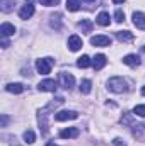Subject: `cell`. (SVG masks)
<instances>
[{"label": "cell", "instance_id": "cell-1", "mask_svg": "<svg viewBox=\"0 0 145 146\" xmlns=\"http://www.w3.org/2000/svg\"><path fill=\"white\" fill-rule=\"evenodd\" d=\"M108 90L113 92V94H123V92L128 90V83L121 76H113V78L108 80Z\"/></svg>", "mask_w": 145, "mask_h": 146}, {"label": "cell", "instance_id": "cell-2", "mask_svg": "<svg viewBox=\"0 0 145 146\" xmlns=\"http://www.w3.org/2000/svg\"><path fill=\"white\" fill-rule=\"evenodd\" d=\"M51 107H44V109L39 110V114H38V122H39V129H41V134H48V129H50V126H48V117H50V112Z\"/></svg>", "mask_w": 145, "mask_h": 146}, {"label": "cell", "instance_id": "cell-3", "mask_svg": "<svg viewBox=\"0 0 145 146\" xmlns=\"http://www.w3.org/2000/svg\"><path fill=\"white\" fill-rule=\"evenodd\" d=\"M51 66H53V60L51 58H41V60L36 61V70L41 75H48L51 72Z\"/></svg>", "mask_w": 145, "mask_h": 146}, {"label": "cell", "instance_id": "cell-4", "mask_svg": "<svg viewBox=\"0 0 145 146\" xmlns=\"http://www.w3.org/2000/svg\"><path fill=\"white\" fill-rule=\"evenodd\" d=\"M34 14V5H33V0H26V3L21 7V10H19V17L22 19V21H28L31 15Z\"/></svg>", "mask_w": 145, "mask_h": 146}, {"label": "cell", "instance_id": "cell-5", "mask_svg": "<svg viewBox=\"0 0 145 146\" xmlns=\"http://www.w3.org/2000/svg\"><path fill=\"white\" fill-rule=\"evenodd\" d=\"M56 88H58V83L51 78H46V80L39 82V85H38L39 92H56Z\"/></svg>", "mask_w": 145, "mask_h": 146}, {"label": "cell", "instance_id": "cell-6", "mask_svg": "<svg viewBox=\"0 0 145 146\" xmlns=\"http://www.w3.org/2000/svg\"><path fill=\"white\" fill-rule=\"evenodd\" d=\"M60 85H62L65 90H70L73 85H75V78H73L72 73H67V72L60 73Z\"/></svg>", "mask_w": 145, "mask_h": 146}, {"label": "cell", "instance_id": "cell-7", "mask_svg": "<svg viewBox=\"0 0 145 146\" xmlns=\"http://www.w3.org/2000/svg\"><path fill=\"white\" fill-rule=\"evenodd\" d=\"M77 117H79V114H77L75 110H60V112L55 114V121H58V122L73 121V119H77Z\"/></svg>", "mask_w": 145, "mask_h": 146}, {"label": "cell", "instance_id": "cell-8", "mask_svg": "<svg viewBox=\"0 0 145 146\" xmlns=\"http://www.w3.org/2000/svg\"><path fill=\"white\" fill-rule=\"evenodd\" d=\"M91 44L92 46H99V48H106V46H111V37L103 36V34L92 36L91 37Z\"/></svg>", "mask_w": 145, "mask_h": 146}, {"label": "cell", "instance_id": "cell-9", "mask_svg": "<svg viewBox=\"0 0 145 146\" xmlns=\"http://www.w3.org/2000/svg\"><path fill=\"white\" fill-rule=\"evenodd\" d=\"M132 19H133V24H135V27L144 31V29H145V14H144V12H133Z\"/></svg>", "mask_w": 145, "mask_h": 146}, {"label": "cell", "instance_id": "cell-10", "mask_svg": "<svg viewBox=\"0 0 145 146\" xmlns=\"http://www.w3.org/2000/svg\"><path fill=\"white\" fill-rule=\"evenodd\" d=\"M68 49L70 51H79L80 48H82V39L77 36V34H72V36L68 37Z\"/></svg>", "mask_w": 145, "mask_h": 146}, {"label": "cell", "instance_id": "cell-11", "mask_svg": "<svg viewBox=\"0 0 145 146\" xmlns=\"http://www.w3.org/2000/svg\"><path fill=\"white\" fill-rule=\"evenodd\" d=\"M0 34H2V37L14 36V34H15V27H14V24H10V22H3V24L0 26Z\"/></svg>", "mask_w": 145, "mask_h": 146}, {"label": "cell", "instance_id": "cell-12", "mask_svg": "<svg viewBox=\"0 0 145 146\" xmlns=\"http://www.w3.org/2000/svg\"><path fill=\"white\" fill-rule=\"evenodd\" d=\"M79 129L77 127H67V129H63V131H60V138H63V139H73V138H77L79 136Z\"/></svg>", "mask_w": 145, "mask_h": 146}, {"label": "cell", "instance_id": "cell-13", "mask_svg": "<svg viewBox=\"0 0 145 146\" xmlns=\"http://www.w3.org/2000/svg\"><path fill=\"white\" fill-rule=\"evenodd\" d=\"M106 61H108V60H106L104 54H96L94 60H92V66H94V70H101V68H104Z\"/></svg>", "mask_w": 145, "mask_h": 146}, {"label": "cell", "instance_id": "cell-14", "mask_svg": "<svg viewBox=\"0 0 145 146\" xmlns=\"http://www.w3.org/2000/svg\"><path fill=\"white\" fill-rule=\"evenodd\" d=\"M123 63L125 65H128V66H138L140 65V58L137 56V54H126L125 58H123Z\"/></svg>", "mask_w": 145, "mask_h": 146}, {"label": "cell", "instance_id": "cell-15", "mask_svg": "<svg viewBox=\"0 0 145 146\" xmlns=\"http://www.w3.org/2000/svg\"><path fill=\"white\" fill-rule=\"evenodd\" d=\"M5 90L10 92V94H22L24 92V85L22 83H7Z\"/></svg>", "mask_w": 145, "mask_h": 146}, {"label": "cell", "instance_id": "cell-16", "mask_svg": "<svg viewBox=\"0 0 145 146\" xmlns=\"http://www.w3.org/2000/svg\"><path fill=\"white\" fill-rule=\"evenodd\" d=\"M116 39L121 41V42H130V41H133V34L130 31H118L116 33Z\"/></svg>", "mask_w": 145, "mask_h": 146}, {"label": "cell", "instance_id": "cell-17", "mask_svg": "<svg viewBox=\"0 0 145 146\" xmlns=\"http://www.w3.org/2000/svg\"><path fill=\"white\" fill-rule=\"evenodd\" d=\"M14 5H15V2L14 0H0V10L2 12H12L14 10Z\"/></svg>", "mask_w": 145, "mask_h": 146}, {"label": "cell", "instance_id": "cell-18", "mask_svg": "<svg viewBox=\"0 0 145 146\" xmlns=\"http://www.w3.org/2000/svg\"><path fill=\"white\" fill-rule=\"evenodd\" d=\"M96 22L99 24V26H109L111 24V17H109V14L108 12H101L99 15H97V19H96Z\"/></svg>", "mask_w": 145, "mask_h": 146}, {"label": "cell", "instance_id": "cell-19", "mask_svg": "<svg viewBox=\"0 0 145 146\" xmlns=\"http://www.w3.org/2000/svg\"><path fill=\"white\" fill-rule=\"evenodd\" d=\"M92 65V60L87 56V54H84V56H80L79 60H77V66L79 68H89Z\"/></svg>", "mask_w": 145, "mask_h": 146}, {"label": "cell", "instance_id": "cell-20", "mask_svg": "<svg viewBox=\"0 0 145 146\" xmlns=\"http://www.w3.org/2000/svg\"><path fill=\"white\" fill-rule=\"evenodd\" d=\"M79 27L82 29V33H91V31H92V22H91L89 19H82V21L79 22Z\"/></svg>", "mask_w": 145, "mask_h": 146}, {"label": "cell", "instance_id": "cell-21", "mask_svg": "<svg viewBox=\"0 0 145 146\" xmlns=\"http://www.w3.org/2000/svg\"><path fill=\"white\" fill-rule=\"evenodd\" d=\"M22 138H24V141L28 143V145H33L34 141H36V134L31 131V129H28V131H24V134H22Z\"/></svg>", "mask_w": 145, "mask_h": 146}, {"label": "cell", "instance_id": "cell-22", "mask_svg": "<svg viewBox=\"0 0 145 146\" xmlns=\"http://www.w3.org/2000/svg\"><path fill=\"white\" fill-rule=\"evenodd\" d=\"M91 87H92L91 80H87V78H85V80H82V82H80V87H79V88H80V92H82V94H89V92H91Z\"/></svg>", "mask_w": 145, "mask_h": 146}, {"label": "cell", "instance_id": "cell-23", "mask_svg": "<svg viewBox=\"0 0 145 146\" xmlns=\"http://www.w3.org/2000/svg\"><path fill=\"white\" fill-rule=\"evenodd\" d=\"M67 9L70 12H77L80 9V0H67Z\"/></svg>", "mask_w": 145, "mask_h": 146}, {"label": "cell", "instance_id": "cell-24", "mask_svg": "<svg viewBox=\"0 0 145 146\" xmlns=\"http://www.w3.org/2000/svg\"><path fill=\"white\" fill-rule=\"evenodd\" d=\"M60 21H62V14H55V15H51V21H50L51 27L60 29Z\"/></svg>", "mask_w": 145, "mask_h": 146}, {"label": "cell", "instance_id": "cell-25", "mask_svg": "<svg viewBox=\"0 0 145 146\" xmlns=\"http://www.w3.org/2000/svg\"><path fill=\"white\" fill-rule=\"evenodd\" d=\"M133 114L138 115V117H145V106H135Z\"/></svg>", "mask_w": 145, "mask_h": 146}, {"label": "cell", "instance_id": "cell-26", "mask_svg": "<svg viewBox=\"0 0 145 146\" xmlns=\"http://www.w3.org/2000/svg\"><path fill=\"white\" fill-rule=\"evenodd\" d=\"M114 21L116 22H123L125 21V12L123 10H116L114 12Z\"/></svg>", "mask_w": 145, "mask_h": 146}, {"label": "cell", "instance_id": "cell-27", "mask_svg": "<svg viewBox=\"0 0 145 146\" xmlns=\"http://www.w3.org/2000/svg\"><path fill=\"white\" fill-rule=\"evenodd\" d=\"M132 122H133V119H132V114H130V112L123 114V117H121V124H132Z\"/></svg>", "mask_w": 145, "mask_h": 146}, {"label": "cell", "instance_id": "cell-28", "mask_svg": "<svg viewBox=\"0 0 145 146\" xmlns=\"http://www.w3.org/2000/svg\"><path fill=\"white\" fill-rule=\"evenodd\" d=\"M41 2V5H44V7H51V5H56L60 0H39Z\"/></svg>", "mask_w": 145, "mask_h": 146}, {"label": "cell", "instance_id": "cell-29", "mask_svg": "<svg viewBox=\"0 0 145 146\" xmlns=\"http://www.w3.org/2000/svg\"><path fill=\"white\" fill-rule=\"evenodd\" d=\"M7 124H9V115H7V114H2V122H0V126H2V127H7Z\"/></svg>", "mask_w": 145, "mask_h": 146}, {"label": "cell", "instance_id": "cell-30", "mask_svg": "<svg viewBox=\"0 0 145 146\" xmlns=\"http://www.w3.org/2000/svg\"><path fill=\"white\" fill-rule=\"evenodd\" d=\"M113 145L114 146H126V143H125L121 138H114V139H113Z\"/></svg>", "mask_w": 145, "mask_h": 146}, {"label": "cell", "instance_id": "cell-31", "mask_svg": "<svg viewBox=\"0 0 145 146\" xmlns=\"http://www.w3.org/2000/svg\"><path fill=\"white\" fill-rule=\"evenodd\" d=\"M2 48H3V49L9 48V41H7V37H2Z\"/></svg>", "mask_w": 145, "mask_h": 146}, {"label": "cell", "instance_id": "cell-32", "mask_svg": "<svg viewBox=\"0 0 145 146\" xmlns=\"http://www.w3.org/2000/svg\"><path fill=\"white\" fill-rule=\"evenodd\" d=\"M46 146H58L56 143H53V141H50V143H46Z\"/></svg>", "mask_w": 145, "mask_h": 146}, {"label": "cell", "instance_id": "cell-33", "mask_svg": "<svg viewBox=\"0 0 145 146\" xmlns=\"http://www.w3.org/2000/svg\"><path fill=\"white\" fill-rule=\"evenodd\" d=\"M113 2H114V3H123L125 0H113Z\"/></svg>", "mask_w": 145, "mask_h": 146}, {"label": "cell", "instance_id": "cell-34", "mask_svg": "<svg viewBox=\"0 0 145 146\" xmlns=\"http://www.w3.org/2000/svg\"><path fill=\"white\" fill-rule=\"evenodd\" d=\"M142 95H145V85L142 87Z\"/></svg>", "mask_w": 145, "mask_h": 146}, {"label": "cell", "instance_id": "cell-35", "mask_svg": "<svg viewBox=\"0 0 145 146\" xmlns=\"http://www.w3.org/2000/svg\"><path fill=\"white\" fill-rule=\"evenodd\" d=\"M82 2H89L91 3V2H96V0H82Z\"/></svg>", "mask_w": 145, "mask_h": 146}, {"label": "cell", "instance_id": "cell-36", "mask_svg": "<svg viewBox=\"0 0 145 146\" xmlns=\"http://www.w3.org/2000/svg\"><path fill=\"white\" fill-rule=\"evenodd\" d=\"M142 49H144V51H145V46H144V48H142Z\"/></svg>", "mask_w": 145, "mask_h": 146}]
</instances>
